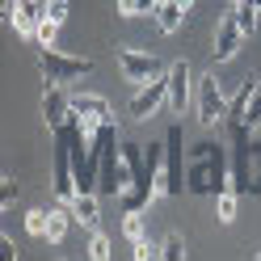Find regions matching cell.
Wrapping results in <instances>:
<instances>
[{"mask_svg":"<svg viewBox=\"0 0 261 261\" xmlns=\"http://www.w3.org/2000/svg\"><path fill=\"white\" fill-rule=\"evenodd\" d=\"M257 5H253V0H240V5H236V13H232V17H236V25L244 30V38H249L253 34V30H257Z\"/></svg>","mask_w":261,"mask_h":261,"instance_id":"obj_16","label":"cell"},{"mask_svg":"<svg viewBox=\"0 0 261 261\" xmlns=\"http://www.w3.org/2000/svg\"><path fill=\"white\" fill-rule=\"evenodd\" d=\"M25 227H30V236H46V211H30Z\"/></svg>","mask_w":261,"mask_h":261,"instance_id":"obj_21","label":"cell"},{"mask_svg":"<svg viewBox=\"0 0 261 261\" xmlns=\"http://www.w3.org/2000/svg\"><path fill=\"white\" fill-rule=\"evenodd\" d=\"M55 30H59V21H51V17H42V25H38V34H34V38H38L42 46H51V42H55Z\"/></svg>","mask_w":261,"mask_h":261,"instance_id":"obj_23","label":"cell"},{"mask_svg":"<svg viewBox=\"0 0 261 261\" xmlns=\"http://www.w3.org/2000/svg\"><path fill=\"white\" fill-rule=\"evenodd\" d=\"M89 257H93V261H106V257H110V236H106V232H93V240H89Z\"/></svg>","mask_w":261,"mask_h":261,"instance_id":"obj_19","label":"cell"},{"mask_svg":"<svg viewBox=\"0 0 261 261\" xmlns=\"http://www.w3.org/2000/svg\"><path fill=\"white\" fill-rule=\"evenodd\" d=\"M236 198H240V190H236V186H223V190L215 194V211H219V219H223V223H232V219H236Z\"/></svg>","mask_w":261,"mask_h":261,"instance_id":"obj_15","label":"cell"},{"mask_svg":"<svg viewBox=\"0 0 261 261\" xmlns=\"http://www.w3.org/2000/svg\"><path fill=\"white\" fill-rule=\"evenodd\" d=\"M135 257H139V261H148V257H160V249H152L148 240H139V244H135Z\"/></svg>","mask_w":261,"mask_h":261,"instance_id":"obj_25","label":"cell"},{"mask_svg":"<svg viewBox=\"0 0 261 261\" xmlns=\"http://www.w3.org/2000/svg\"><path fill=\"white\" fill-rule=\"evenodd\" d=\"M68 223H72V211H46V240L59 244L68 236Z\"/></svg>","mask_w":261,"mask_h":261,"instance_id":"obj_14","label":"cell"},{"mask_svg":"<svg viewBox=\"0 0 261 261\" xmlns=\"http://www.w3.org/2000/svg\"><path fill=\"white\" fill-rule=\"evenodd\" d=\"M232 186V165H227V143H194L186 152V190L190 194H219Z\"/></svg>","mask_w":261,"mask_h":261,"instance_id":"obj_1","label":"cell"},{"mask_svg":"<svg viewBox=\"0 0 261 261\" xmlns=\"http://www.w3.org/2000/svg\"><path fill=\"white\" fill-rule=\"evenodd\" d=\"M181 21H186V9L177 5V0H160V5H156V25L165 30V34H177Z\"/></svg>","mask_w":261,"mask_h":261,"instance_id":"obj_13","label":"cell"},{"mask_svg":"<svg viewBox=\"0 0 261 261\" xmlns=\"http://www.w3.org/2000/svg\"><path fill=\"white\" fill-rule=\"evenodd\" d=\"M13 198H17V177H13V173H5V177H0V202H5V206H13Z\"/></svg>","mask_w":261,"mask_h":261,"instance_id":"obj_20","label":"cell"},{"mask_svg":"<svg viewBox=\"0 0 261 261\" xmlns=\"http://www.w3.org/2000/svg\"><path fill=\"white\" fill-rule=\"evenodd\" d=\"M126 5H130V0H118V13H122V9H126Z\"/></svg>","mask_w":261,"mask_h":261,"instance_id":"obj_27","label":"cell"},{"mask_svg":"<svg viewBox=\"0 0 261 261\" xmlns=\"http://www.w3.org/2000/svg\"><path fill=\"white\" fill-rule=\"evenodd\" d=\"M46 17H51V21H68V0H46Z\"/></svg>","mask_w":261,"mask_h":261,"instance_id":"obj_22","label":"cell"},{"mask_svg":"<svg viewBox=\"0 0 261 261\" xmlns=\"http://www.w3.org/2000/svg\"><path fill=\"white\" fill-rule=\"evenodd\" d=\"M13 5H17V0H13Z\"/></svg>","mask_w":261,"mask_h":261,"instance_id":"obj_30","label":"cell"},{"mask_svg":"<svg viewBox=\"0 0 261 261\" xmlns=\"http://www.w3.org/2000/svg\"><path fill=\"white\" fill-rule=\"evenodd\" d=\"M194 110H198V122H202V126H223V122H227V110H232V101L223 97L219 76H215V72H206V76L198 80V93H194Z\"/></svg>","mask_w":261,"mask_h":261,"instance_id":"obj_3","label":"cell"},{"mask_svg":"<svg viewBox=\"0 0 261 261\" xmlns=\"http://www.w3.org/2000/svg\"><path fill=\"white\" fill-rule=\"evenodd\" d=\"M177 5H181V9H186V13H190V5H194V0H177Z\"/></svg>","mask_w":261,"mask_h":261,"instance_id":"obj_26","label":"cell"},{"mask_svg":"<svg viewBox=\"0 0 261 261\" xmlns=\"http://www.w3.org/2000/svg\"><path fill=\"white\" fill-rule=\"evenodd\" d=\"M160 257H169V261H186V240L181 236H165V244H160Z\"/></svg>","mask_w":261,"mask_h":261,"instance_id":"obj_17","label":"cell"},{"mask_svg":"<svg viewBox=\"0 0 261 261\" xmlns=\"http://www.w3.org/2000/svg\"><path fill=\"white\" fill-rule=\"evenodd\" d=\"M232 5H240V0H232Z\"/></svg>","mask_w":261,"mask_h":261,"instance_id":"obj_29","label":"cell"},{"mask_svg":"<svg viewBox=\"0 0 261 261\" xmlns=\"http://www.w3.org/2000/svg\"><path fill=\"white\" fill-rule=\"evenodd\" d=\"M186 139H181V126H169L165 135V165H160V194H169V198H177V194L186 190Z\"/></svg>","mask_w":261,"mask_h":261,"instance_id":"obj_2","label":"cell"},{"mask_svg":"<svg viewBox=\"0 0 261 261\" xmlns=\"http://www.w3.org/2000/svg\"><path fill=\"white\" fill-rule=\"evenodd\" d=\"M42 118H46V130H51V135L72 122V93H63L59 80H51L46 93H42Z\"/></svg>","mask_w":261,"mask_h":261,"instance_id":"obj_6","label":"cell"},{"mask_svg":"<svg viewBox=\"0 0 261 261\" xmlns=\"http://www.w3.org/2000/svg\"><path fill=\"white\" fill-rule=\"evenodd\" d=\"M0 253H5L9 261H17V253H21V249L13 244V236H0Z\"/></svg>","mask_w":261,"mask_h":261,"instance_id":"obj_24","label":"cell"},{"mask_svg":"<svg viewBox=\"0 0 261 261\" xmlns=\"http://www.w3.org/2000/svg\"><path fill=\"white\" fill-rule=\"evenodd\" d=\"M253 5H257V9H261V0H253Z\"/></svg>","mask_w":261,"mask_h":261,"instance_id":"obj_28","label":"cell"},{"mask_svg":"<svg viewBox=\"0 0 261 261\" xmlns=\"http://www.w3.org/2000/svg\"><path fill=\"white\" fill-rule=\"evenodd\" d=\"M165 101H169V76L160 72V76H152L148 85H143L135 97H130V118H139V122H143V118H152V114L165 106Z\"/></svg>","mask_w":261,"mask_h":261,"instance_id":"obj_7","label":"cell"},{"mask_svg":"<svg viewBox=\"0 0 261 261\" xmlns=\"http://www.w3.org/2000/svg\"><path fill=\"white\" fill-rule=\"evenodd\" d=\"M5 9H9V21H13V30H17L21 38H34L42 17H46V0H17V5L5 0Z\"/></svg>","mask_w":261,"mask_h":261,"instance_id":"obj_8","label":"cell"},{"mask_svg":"<svg viewBox=\"0 0 261 261\" xmlns=\"http://www.w3.org/2000/svg\"><path fill=\"white\" fill-rule=\"evenodd\" d=\"M72 118L85 135H93L101 122H110V101L97 93H72Z\"/></svg>","mask_w":261,"mask_h":261,"instance_id":"obj_5","label":"cell"},{"mask_svg":"<svg viewBox=\"0 0 261 261\" xmlns=\"http://www.w3.org/2000/svg\"><path fill=\"white\" fill-rule=\"evenodd\" d=\"M122 232H126V240H130V244H139V240H143V219H139V211H126Z\"/></svg>","mask_w":261,"mask_h":261,"instance_id":"obj_18","label":"cell"},{"mask_svg":"<svg viewBox=\"0 0 261 261\" xmlns=\"http://www.w3.org/2000/svg\"><path fill=\"white\" fill-rule=\"evenodd\" d=\"M118 68L126 80H152V76H160V59L143 55V51H118Z\"/></svg>","mask_w":261,"mask_h":261,"instance_id":"obj_10","label":"cell"},{"mask_svg":"<svg viewBox=\"0 0 261 261\" xmlns=\"http://www.w3.org/2000/svg\"><path fill=\"white\" fill-rule=\"evenodd\" d=\"M38 68H42V76L46 80H76V76H89L93 72V59H80V55H63V51H55V46H42L38 51Z\"/></svg>","mask_w":261,"mask_h":261,"instance_id":"obj_4","label":"cell"},{"mask_svg":"<svg viewBox=\"0 0 261 261\" xmlns=\"http://www.w3.org/2000/svg\"><path fill=\"white\" fill-rule=\"evenodd\" d=\"M72 219L80 227H93L97 223V190H80L72 198Z\"/></svg>","mask_w":261,"mask_h":261,"instance_id":"obj_12","label":"cell"},{"mask_svg":"<svg viewBox=\"0 0 261 261\" xmlns=\"http://www.w3.org/2000/svg\"><path fill=\"white\" fill-rule=\"evenodd\" d=\"M169 106H173V114H181L186 106H190V63L186 59H177V63H169Z\"/></svg>","mask_w":261,"mask_h":261,"instance_id":"obj_11","label":"cell"},{"mask_svg":"<svg viewBox=\"0 0 261 261\" xmlns=\"http://www.w3.org/2000/svg\"><path fill=\"white\" fill-rule=\"evenodd\" d=\"M240 42H244V30L236 25V17H223L219 25H215V59L219 63H227V59H236V51H240Z\"/></svg>","mask_w":261,"mask_h":261,"instance_id":"obj_9","label":"cell"}]
</instances>
